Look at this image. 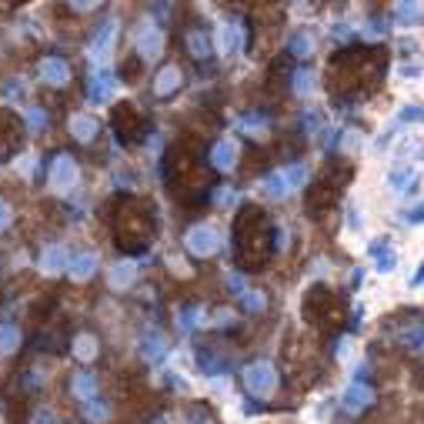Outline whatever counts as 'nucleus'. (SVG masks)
<instances>
[{
	"label": "nucleus",
	"instance_id": "2eb2a0df",
	"mask_svg": "<svg viewBox=\"0 0 424 424\" xmlns=\"http://www.w3.org/2000/svg\"><path fill=\"white\" fill-rule=\"evenodd\" d=\"M414 178H418V171H414V167H398V171H391L388 187H391L394 194H407V191L414 187Z\"/></svg>",
	"mask_w": 424,
	"mask_h": 424
},
{
	"label": "nucleus",
	"instance_id": "f8f14e48",
	"mask_svg": "<svg viewBox=\"0 0 424 424\" xmlns=\"http://www.w3.org/2000/svg\"><path fill=\"white\" fill-rule=\"evenodd\" d=\"M67 271H70V277H74V281H87L90 274L97 271V257H94L90 251H84V254H74Z\"/></svg>",
	"mask_w": 424,
	"mask_h": 424
},
{
	"label": "nucleus",
	"instance_id": "423d86ee",
	"mask_svg": "<svg viewBox=\"0 0 424 424\" xmlns=\"http://www.w3.org/2000/svg\"><path fill=\"white\" fill-rule=\"evenodd\" d=\"M371 401H374V391H371L368 384H361V381L348 384V391H344V398H341V404H344L348 414H361Z\"/></svg>",
	"mask_w": 424,
	"mask_h": 424
},
{
	"label": "nucleus",
	"instance_id": "7c9ffc66",
	"mask_svg": "<svg viewBox=\"0 0 424 424\" xmlns=\"http://www.w3.org/2000/svg\"><path fill=\"white\" fill-rule=\"evenodd\" d=\"M244 131H251V134H257V131H261V124H264V120H261V117H244Z\"/></svg>",
	"mask_w": 424,
	"mask_h": 424
},
{
	"label": "nucleus",
	"instance_id": "c85d7f7f",
	"mask_svg": "<svg viewBox=\"0 0 424 424\" xmlns=\"http://www.w3.org/2000/svg\"><path fill=\"white\" fill-rule=\"evenodd\" d=\"M394 261H398V257H394V251H384V254L378 257V271H381V274L394 271Z\"/></svg>",
	"mask_w": 424,
	"mask_h": 424
},
{
	"label": "nucleus",
	"instance_id": "b1692460",
	"mask_svg": "<svg viewBox=\"0 0 424 424\" xmlns=\"http://www.w3.org/2000/svg\"><path fill=\"white\" fill-rule=\"evenodd\" d=\"M398 21L401 23H418V14H421V3H398Z\"/></svg>",
	"mask_w": 424,
	"mask_h": 424
},
{
	"label": "nucleus",
	"instance_id": "473e14b6",
	"mask_svg": "<svg viewBox=\"0 0 424 424\" xmlns=\"http://www.w3.org/2000/svg\"><path fill=\"white\" fill-rule=\"evenodd\" d=\"M7 224H10V207H7V204L0 201V231H3Z\"/></svg>",
	"mask_w": 424,
	"mask_h": 424
},
{
	"label": "nucleus",
	"instance_id": "f03ea898",
	"mask_svg": "<svg viewBox=\"0 0 424 424\" xmlns=\"http://www.w3.org/2000/svg\"><path fill=\"white\" fill-rule=\"evenodd\" d=\"M244 384L251 394L268 398V394H274V388H277V371L271 368L268 361H254V364L244 368Z\"/></svg>",
	"mask_w": 424,
	"mask_h": 424
},
{
	"label": "nucleus",
	"instance_id": "2f4dec72",
	"mask_svg": "<svg viewBox=\"0 0 424 424\" xmlns=\"http://www.w3.org/2000/svg\"><path fill=\"white\" fill-rule=\"evenodd\" d=\"M241 297H244V304H247V308H251V311H257V308L264 304V301H261L257 294H241Z\"/></svg>",
	"mask_w": 424,
	"mask_h": 424
},
{
	"label": "nucleus",
	"instance_id": "72a5a7b5",
	"mask_svg": "<svg viewBox=\"0 0 424 424\" xmlns=\"http://www.w3.org/2000/svg\"><path fill=\"white\" fill-rule=\"evenodd\" d=\"M231 321H234V314L231 311H218V317H214V324H221V328L224 324H231Z\"/></svg>",
	"mask_w": 424,
	"mask_h": 424
},
{
	"label": "nucleus",
	"instance_id": "0eeeda50",
	"mask_svg": "<svg viewBox=\"0 0 424 424\" xmlns=\"http://www.w3.org/2000/svg\"><path fill=\"white\" fill-rule=\"evenodd\" d=\"M211 164H214L218 171H231V167L237 164V144H234L231 137L218 140V144L211 147Z\"/></svg>",
	"mask_w": 424,
	"mask_h": 424
},
{
	"label": "nucleus",
	"instance_id": "f704fd0d",
	"mask_svg": "<svg viewBox=\"0 0 424 424\" xmlns=\"http://www.w3.org/2000/svg\"><path fill=\"white\" fill-rule=\"evenodd\" d=\"M54 421H57V418H54L50 411H37V421L34 424H54Z\"/></svg>",
	"mask_w": 424,
	"mask_h": 424
},
{
	"label": "nucleus",
	"instance_id": "20e7f679",
	"mask_svg": "<svg viewBox=\"0 0 424 424\" xmlns=\"http://www.w3.org/2000/svg\"><path fill=\"white\" fill-rule=\"evenodd\" d=\"M74 180H77V164H74V157H70V154H57L54 160H50V187L67 191Z\"/></svg>",
	"mask_w": 424,
	"mask_h": 424
},
{
	"label": "nucleus",
	"instance_id": "393cba45",
	"mask_svg": "<svg viewBox=\"0 0 424 424\" xmlns=\"http://www.w3.org/2000/svg\"><path fill=\"white\" fill-rule=\"evenodd\" d=\"M290 50H294L297 57H308V54L314 50V37L311 34H297V37L290 41Z\"/></svg>",
	"mask_w": 424,
	"mask_h": 424
},
{
	"label": "nucleus",
	"instance_id": "5701e85b",
	"mask_svg": "<svg viewBox=\"0 0 424 424\" xmlns=\"http://www.w3.org/2000/svg\"><path fill=\"white\" fill-rule=\"evenodd\" d=\"M84 418L94 424H104L107 421V404H97V401H87L84 404Z\"/></svg>",
	"mask_w": 424,
	"mask_h": 424
},
{
	"label": "nucleus",
	"instance_id": "1a4fd4ad",
	"mask_svg": "<svg viewBox=\"0 0 424 424\" xmlns=\"http://www.w3.org/2000/svg\"><path fill=\"white\" fill-rule=\"evenodd\" d=\"M41 77H44L47 84H54V87H64L70 81V67L61 57H44L41 61Z\"/></svg>",
	"mask_w": 424,
	"mask_h": 424
},
{
	"label": "nucleus",
	"instance_id": "9b49d317",
	"mask_svg": "<svg viewBox=\"0 0 424 424\" xmlns=\"http://www.w3.org/2000/svg\"><path fill=\"white\" fill-rule=\"evenodd\" d=\"M137 277V264L134 261H120V264H114L111 271H107V284H111L114 290H124L131 288Z\"/></svg>",
	"mask_w": 424,
	"mask_h": 424
},
{
	"label": "nucleus",
	"instance_id": "f257e3e1",
	"mask_svg": "<svg viewBox=\"0 0 424 424\" xmlns=\"http://www.w3.org/2000/svg\"><path fill=\"white\" fill-rule=\"evenodd\" d=\"M184 244L194 257H211L221 251V231L214 224H194L187 234H184Z\"/></svg>",
	"mask_w": 424,
	"mask_h": 424
},
{
	"label": "nucleus",
	"instance_id": "f3484780",
	"mask_svg": "<svg viewBox=\"0 0 424 424\" xmlns=\"http://www.w3.org/2000/svg\"><path fill=\"white\" fill-rule=\"evenodd\" d=\"M288 180H284V171H274V174H268V180H264V194H268L271 201H281V198H288Z\"/></svg>",
	"mask_w": 424,
	"mask_h": 424
},
{
	"label": "nucleus",
	"instance_id": "39448f33",
	"mask_svg": "<svg viewBox=\"0 0 424 424\" xmlns=\"http://www.w3.org/2000/svg\"><path fill=\"white\" fill-rule=\"evenodd\" d=\"M114 37H117V23L114 21L97 30V37H94L87 47V57L94 64H104V61H107V54H111V47H114Z\"/></svg>",
	"mask_w": 424,
	"mask_h": 424
},
{
	"label": "nucleus",
	"instance_id": "aec40b11",
	"mask_svg": "<svg viewBox=\"0 0 424 424\" xmlns=\"http://www.w3.org/2000/svg\"><path fill=\"white\" fill-rule=\"evenodd\" d=\"M17 344H21V331L14 324H0V351L10 354V351H17Z\"/></svg>",
	"mask_w": 424,
	"mask_h": 424
},
{
	"label": "nucleus",
	"instance_id": "dca6fc26",
	"mask_svg": "<svg viewBox=\"0 0 424 424\" xmlns=\"http://www.w3.org/2000/svg\"><path fill=\"white\" fill-rule=\"evenodd\" d=\"M180 87V70L178 67H164L160 74H157L154 81V90L160 94V97H167V94H174V90Z\"/></svg>",
	"mask_w": 424,
	"mask_h": 424
},
{
	"label": "nucleus",
	"instance_id": "4468645a",
	"mask_svg": "<svg viewBox=\"0 0 424 424\" xmlns=\"http://www.w3.org/2000/svg\"><path fill=\"white\" fill-rule=\"evenodd\" d=\"M70 134L77 137V140H94V134H97V120L87 117V114H74V117H70Z\"/></svg>",
	"mask_w": 424,
	"mask_h": 424
},
{
	"label": "nucleus",
	"instance_id": "6ab92c4d",
	"mask_svg": "<svg viewBox=\"0 0 424 424\" xmlns=\"http://www.w3.org/2000/svg\"><path fill=\"white\" fill-rule=\"evenodd\" d=\"M187 47H191L194 57H207V54H211V37H207L204 30H191V34H187Z\"/></svg>",
	"mask_w": 424,
	"mask_h": 424
},
{
	"label": "nucleus",
	"instance_id": "a211bd4d",
	"mask_svg": "<svg viewBox=\"0 0 424 424\" xmlns=\"http://www.w3.org/2000/svg\"><path fill=\"white\" fill-rule=\"evenodd\" d=\"M111 94H114V81L107 74H97L94 84H90V100H94V104H104Z\"/></svg>",
	"mask_w": 424,
	"mask_h": 424
},
{
	"label": "nucleus",
	"instance_id": "cd10ccee",
	"mask_svg": "<svg viewBox=\"0 0 424 424\" xmlns=\"http://www.w3.org/2000/svg\"><path fill=\"white\" fill-rule=\"evenodd\" d=\"M27 124H30L34 131H41V127L47 124V114L41 111V107H30V111H27Z\"/></svg>",
	"mask_w": 424,
	"mask_h": 424
},
{
	"label": "nucleus",
	"instance_id": "ddd939ff",
	"mask_svg": "<svg viewBox=\"0 0 424 424\" xmlns=\"http://www.w3.org/2000/svg\"><path fill=\"white\" fill-rule=\"evenodd\" d=\"M70 391H74V394H77L84 404L94 401V394H97V378H94V374H87V371H77V374H74V381H70Z\"/></svg>",
	"mask_w": 424,
	"mask_h": 424
},
{
	"label": "nucleus",
	"instance_id": "c756f323",
	"mask_svg": "<svg viewBox=\"0 0 424 424\" xmlns=\"http://www.w3.org/2000/svg\"><path fill=\"white\" fill-rule=\"evenodd\" d=\"M201 321V311L194 308V311H184V317H180V328H194Z\"/></svg>",
	"mask_w": 424,
	"mask_h": 424
},
{
	"label": "nucleus",
	"instance_id": "a878e982",
	"mask_svg": "<svg viewBox=\"0 0 424 424\" xmlns=\"http://www.w3.org/2000/svg\"><path fill=\"white\" fill-rule=\"evenodd\" d=\"M311 87H314V74L311 70H297V74H294V90H297V94H308Z\"/></svg>",
	"mask_w": 424,
	"mask_h": 424
},
{
	"label": "nucleus",
	"instance_id": "9d476101",
	"mask_svg": "<svg viewBox=\"0 0 424 424\" xmlns=\"http://www.w3.org/2000/svg\"><path fill=\"white\" fill-rule=\"evenodd\" d=\"M241 44H244V27H241V21H227V23H221V30H218V47H221L224 54L237 50Z\"/></svg>",
	"mask_w": 424,
	"mask_h": 424
},
{
	"label": "nucleus",
	"instance_id": "7ed1b4c3",
	"mask_svg": "<svg viewBox=\"0 0 424 424\" xmlns=\"http://www.w3.org/2000/svg\"><path fill=\"white\" fill-rule=\"evenodd\" d=\"M160 44H164V37H160V27L154 21H144L137 27L134 34V47L140 57H147V61H154L157 54H160Z\"/></svg>",
	"mask_w": 424,
	"mask_h": 424
},
{
	"label": "nucleus",
	"instance_id": "412c9836",
	"mask_svg": "<svg viewBox=\"0 0 424 424\" xmlns=\"http://www.w3.org/2000/svg\"><path fill=\"white\" fill-rule=\"evenodd\" d=\"M74 354L81 357V361H94V357H97V341L90 335H81L74 341Z\"/></svg>",
	"mask_w": 424,
	"mask_h": 424
},
{
	"label": "nucleus",
	"instance_id": "4be33fe9",
	"mask_svg": "<svg viewBox=\"0 0 424 424\" xmlns=\"http://www.w3.org/2000/svg\"><path fill=\"white\" fill-rule=\"evenodd\" d=\"M284 180H288V187H304L308 167H304V164H290V167H284Z\"/></svg>",
	"mask_w": 424,
	"mask_h": 424
},
{
	"label": "nucleus",
	"instance_id": "6e6552de",
	"mask_svg": "<svg viewBox=\"0 0 424 424\" xmlns=\"http://www.w3.org/2000/svg\"><path fill=\"white\" fill-rule=\"evenodd\" d=\"M70 268V254L67 247L54 244V247H44V254H41V271L44 274H61V271Z\"/></svg>",
	"mask_w": 424,
	"mask_h": 424
},
{
	"label": "nucleus",
	"instance_id": "bb28decb",
	"mask_svg": "<svg viewBox=\"0 0 424 424\" xmlns=\"http://www.w3.org/2000/svg\"><path fill=\"white\" fill-rule=\"evenodd\" d=\"M211 201L221 204V207H231V204H237V194H234L231 187H218V191L211 194Z\"/></svg>",
	"mask_w": 424,
	"mask_h": 424
}]
</instances>
